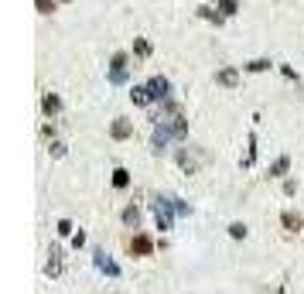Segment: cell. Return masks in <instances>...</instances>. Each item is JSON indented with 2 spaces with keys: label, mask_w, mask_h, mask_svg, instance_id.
Masks as SVG:
<instances>
[{
  "label": "cell",
  "mask_w": 304,
  "mask_h": 294,
  "mask_svg": "<svg viewBox=\"0 0 304 294\" xmlns=\"http://www.w3.org/2000/svg\"><path fill=\"white\" fill-rule=\"evenodd\" d=\"M215 82L226 86V89H232V86L239 82V69H232V65H229V69H219V72H215Z\"/></svg>",
  "instance_id": "52a82bcc"
},
{
  "label": "cell",
  "mask_w": 304,
  "mask_h": 294,
  "mask_svg": "<svg viewBox=\"0 0 304 294\" xmlns=\"http://www.w3.org/2000/svg\"><path fill=\"white\" fill-rule=\"evenodd\" d=\"M294 192H297V181L287 178V181H284V195H294Z\"/></svg>",
  "instance_id": "7402d4cb"
},
{
  "label": "cell",
  "mask_w": 304,
  "mask_h": 294,
  "mask_svg": "<svg viewBox=\"0 0 304 294\" xmlns=\"http://www.w3.org/2000/svg\"><path fill=\"white\" fill-rule=\"evenodd\" d=\"M287 168H290V157H277V161L270 164V178H284Z\"/></svg>",
  "instance_id": "7c38bea8"
},
{
  "label": "cell",
  "mask_w": 304,
  "mask_h": 294,
  "mask_svg": "<svg viewBox=\"0 0 304 294\" xmlns=\"http://www.w3.org/2000/svg\"><path fill=\"white\" fill-rule=\"evenodd\" d=\"M198 14H202L205 21H215V24H222V14H215L212 7H198Z\"/></svg>",
  "instance_id": "2e32d148"
},
{
  "label": "cell",
  "mask_w": 304,
  "mask_h": 294,
  "mask_svg": "<svg viewBox=\"0 0 304 294\" xmlns=\"http://www.w3.org/2000/svg\"><path fill=\"white\" fill-rule=\"evenodd\" d=\"M62 4H69V0H62Z\"/></svg>",
  "instance_id": "cb8c5ba5"
},
{
  "label": "cell",
  "mask_w": 304,
  "mask_h": 294,
  "mask_svg": "<svg viewBox=\"0 0 304 294\" xmlns=\"http://www.w3.org/2000/svg\"><path fill=\"white\" fill-rule=\"evenodd\" d=\"M58 236H72V222H69V219L58 222Z\"/></svg>",
  "instance_id": "ffe728a7"
},
{
  "label": "cell",
  "mask_w": 304,
  "mask_h": 294,
  "mask_svg": "<svg viewBox=\"0 0 304 294\" xmlns=\"http://www.w3.org/2000/svg\"><path fill=\"white\" fill-rule=\"evenodd\" d=\"M219 7H222V14H236V11H239L236 0H219Z\"/></svg>",
  "instance_id": "d6986e66"
},
{
  "label": "cell",
  "mask_w": 304,
  "mask_h": 294,
  "mask_svg": "<svg viewBox=\"0 0 304 294\" xmlns=\"http://www.w3.org/2000/svg\"><path fill=\"white\" fill-rule=\"evenodd\" d=\"M133 52H137V59H147V55H151V45H147L144 38H137L133 41Z\"/></svg>",
  "instance_id": "5bb4252c"
},
{
  "label": "cell",
  "mask_w": 304,
  "mask_h": 294,
  "mask_svg": "<svg viewBox=\"0 0 304 294\" xmlns=\"http://www.w3.org/2000/svg\"><path fill=\"white\" fill-rule=\"evenodd\" d=\"M58 110H62V99H58L55 93H45V96H41V113H45V117H55Z\"/></svg>",
  "instance_id": "ba28073f"
},
{
  "label": "cell",
  "mask_w": 304,
  "mask_h": 294,
  "mask_svg": "<svg viewBox=\"0 0 304 294\" xmlns=\"http://www.w3.org/2000/svg\"><path fill=\"white\" fill-rule=\"evenodd\" d=\"M130 185V171L127 168H116L113 171V188H127Z\"/></svg>",
  "instance_id": "4fadbf2b"
},
{
  "label": "cell",
  "mask_w": 304,
  "mask_h": 294,
  "mask_svg": "<svg viewBox=\"0 0 304 294\" xmlns=\"http://www.w3.org/2000/svg\"><path fill=\"white\" fill-rule=\"evenodd\" d=\"M147 86H151L154 99H161V103H164V99L171 96V82H168V79H164V76H154L151 82H147Z\"/></svg>",
  "instance_id": "5b68a950"
},
{
  "label": "cell",
  "mask_w": 304,
  "mask_h": 294,
  "mask_svg": "<svg viewBox=\"0 0 304 294\" xmlns=\"http://www.w3.org/2000/svg\"><path fill=\"white\" fill-rule=\"evenodd\" d=\"M82 243H86V233H76V236H72V246H76V250L82 246Z\"/></svg>",
  "instance_id": "603a6c76"
},
{
  "label": "cell",
  "mask_w": 304,
  "mask_h": 294,
  "mask_svg": "<svg viewBox=\"0 0 304 294\" xmlns=\"http://www.w3.org/2000/svg\"><path fill=\"white\" fill-rule=\"evenodd\" d=\"M266 69H270V62L266 59H256V62H249L246 65V72H266Z\"/></svg>",
  "instance_id": "e0dca14e"
},
{
  "label": "cell",
  "mask_w": 304,
  "mask_h": 294,
  "mask_svg": "<svg viewBox=\"0 0 304 294\" xmlns=\"http://www.w3.org/2000/svg\"><path fill=\"white\" fill-rule=\"evenodd\" d=\"M280 226H284L287 233H301V229H304V219L297 216V212H284V216H280Z\"/></svg>",
  "instance_id": "9c48e42d"
},
{
  "label": "cell",
  "mask_w": 304,
  "mask_h": 294,
  "mask_svg": "<svg viewBox=\"0 0 304 294\" xmlns=\"http://www.w3.org/2000/svg\"><path fill=\"white\" fill-rule=\"evenodd\" d=\"M130 99L137 103V106H151V103H154L151 86H133V89H130Z\"/></svg>",
  "instance_id": "8992f818"
},
{
  "label": "cell",
  "mask_w": 304,
  "mask_h": 294,
  "mask_svg": "<svg viewBox=\"0 0 304 294\" xmlns=\"http://www.w3.org/2000/svg\"><path fill=\"white\" fill-rule=\"evenodd\" d=\"M52 154H55V157H65V144H58V140H52Z\"/></svg>",
  "instance_id": "44dd1931"
},
{
  "label": "cell",
  "mask_w": 304,
  "mask_h": 294,
  "mask_svg": "<svg viewBox=\"0 0 304 294\" xmlns=\"http://www.w3.org/2000/svg\"><path fill=\"white\" fill-rule=\"evenodd\" d=\"M110 137L113 140H127V137H133V123L127 117H116L113 120V127H110Z\"/></svg>",
  "instance_id": "277c9868"
},
{
  "label": "cell",
  "mask_w": 304,
  "mask_h": 294,
  "mask_svg": "<svg viewBox=\"0 0 304 294\" xmlns=\"http://www.w3.org/2000/svg\"><path fill=\"white\" fill-rule=\"evenodd\" d=\"M93 256H96V267H99L103 274H110V277H120V267H116L113 260H110V253H106V250H99V246H96V250H93Z\"/></svg>",
  "instance_id": "3957f363"
},
{
  "label": "cell",
  "mask_w": 304,
  "mask_h": 294,
  "mask_svg": "<svg viewBox=\"0 0 304 294\" xmlns=\"http://www.w3.org/2000/svg\"><path fill=\"white\" fill-rule=\"evenodd\" d=\"M229 236H232V239H243V236H246V226H243V222H232V226H229Z\"/></svg>",
  "instance_id": "ac0fdd59"
},
{
  "label": "cell",
  "mask_w": 304,
  "mask_h": 294,
  "mask_svg": "<svg viewBox=\"0 0 304 294\" xmlns=\"http://www.w3.org/2000/svg\"><path fill=\"white\" fill-rule=\"evenodd\" d=\"M127 62H130L127 52H116L113 55V62H110V82H113V86L127 82Z\"/></svg>",
  "instance_id": "6da1fadb"
},
{
  "label": "cell",
  "mask_w": 304,
  "mask_h": 294,
  "mask_svg": "<svg viewBox=\"0 0 304 294\" xmlns=\"http://www.w3.org/2000/svg\"><path fill=\"white\" fill-rule=\"evenodd\" d=\"M45 274H48V277H58V274H62V253H58V250H52V260L45 263Z\"/></svg>",
  "instance_id": "8fae6325"
},
{
  "label": "cell",
  "mask_w": 304,
  "mask_h": 294,
  "mask_svg": "<svg viewBox=\"0 0 304 294\" xmlns=\"http://www.w3.org/2000/svg\"><path fill=\"white\" fill-rule=\"evenodd\" d=\"M123 226H130V229H137V226H140V209H137V205H127V209H123Z\"/></svg>",
  "instance_id": "30bf717a"
},
{
  "label": "cell",
  "mask_w": 304,
  "mask_h": 294,
  "mask_svg": "<svg viewBox=\"0 0 304 294\" xmlns=\"http://www.w3.org/2000/svg\"><path fill=\"white\" fill-rule=\"evenodd\" d=\"M130 253H133V256H151V253H154V239H151L147 233H137V236L130 239Z\"/></svg>",
  "instance_id": "7a4b0ae2"
},
{
  "label": "cell",
  "mask_w": 304,
  "mask_h": 294,
  "mask_svg": "<svg viewBox=\"0 0 304 294\" xmlns=\"http://www.w3.org/2000/svg\"><path fill=\"white\" fill-rule=\"evenodd\" d=\"M38 14H55V0H35Z\"/></svg>",
  "instance_id": "9a60e30c"
}]
</instances>
